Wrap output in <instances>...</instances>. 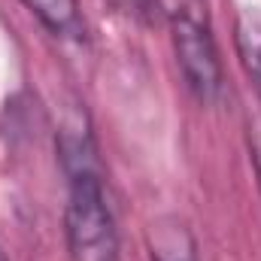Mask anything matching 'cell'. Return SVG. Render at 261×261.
<instances>
[{"mask_svg": "<svg viewBox=\"0 0 261 261\" xmlns=\"http://www.w3.org/2000/svg\"><path fill=\"white\" fill-rule=\"evenodd\" d=\"M58 161L67 176V246L73 261H119V228L107 197L94 134L82 116L58 128Z\"/></svg>", "mask_w": 261, "mask_h": 261, "instance_id": "6da1fadb", "label": "cell"}, {"mask_svg": "<svg viewBox=\"0 0 261 261\" xmlns=\"http://www.w3.org/2000/svg\"><path fill=\"white\" fill-rule=\"evenodd\" d=\"M170 40L186 88L197 103L213 107L225 91V67L210 24L192 9H176L170 15Z\"/></svg>", "mask_w": 261, "mask_h": 261, "instance_id": "7a4b0ae2", "label": "cell"}, {"mask_svg": "<svg viewBox=\"0 0 261 261\" xmlns=\"http://www.w3.org/2000/svg\"><path fill=\"white\" fill-rule=\"evenodd\" d=\"M146 243L152 261H197L195 237L176 216H164L152 222Z\"/></svg>", "mask_w": 261, "mask_h": 261, "instance_id": "3957f363", "label": "cell"}, {"mask_svg": "<svg viewBox=\"0 0 261 261\" xmlns=\"http://www.w3.org/2000/svg\"><path fill=\"white\" fill-rule=\"evenodd\" d=\"M37 18L40 24L61 37V40H82L85 37V18L79 9V0H21Z\"/></svg>", "mask_w": 261, "mask_h": 261, "instance_id": "277c9868", "label": "cell"}, {"mask_svg": "<svg viewBox=\"0 0 261 261\" xmlns=\"http://www.w3.org/2000/svg\"><path fill=\"white\" fill-rule=\"evenodd\" d=\"M234 40H237V55L246 67V73L255 79L261 88V6L249 3L237 12V28H234Z\"/></svg>", "mask_w": 261, "mask_h": 261, "instance_id": "5b68a950", "label": "cell"}, {"mask_svg": "<svg viewBox=\"0 0 261 261\" xmlns=\"http://www.w3.org/2000/svg\"><path fill=\"white\" fill-rule=\"evenodd\" d=\"M119 15L137 24H155L161 18V3L158 0H107Z\"/></svg>", "mask_w": 261, "mask_h": 261, "instance_id": "8992f818", "label": "cell"}, {"mask_svg": "<svg viewBox=\"0 0 261 261\" xmlns=\"http://www.w3.org/2000/svg\"><path fill=\"white\" fill-rule=\"evenodd\" d=\"M246 140H249V158H252L255 179H258V189H261V110H255L246 119Z\"/></svg>", "mask_w": 261, "mask_h": 261, "instance_id": "52a82bcc", "label": "cell"}, {"mask_svg": "<svg viewBox=\"0 0 261 261\" xmlns=\"http://www.w3.org/2000/svg\"><path fill=\"white\" fill-rule=\"evenodd\" d=\"M0 261H6V255H3V252H0Z\"/></svg>", "mask_w": 261, "mask_h": 261, "instance_id": "ba28073f", "label": "cell"}]
</instances>
